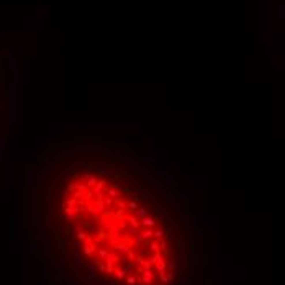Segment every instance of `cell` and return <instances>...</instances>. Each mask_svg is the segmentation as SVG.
Here are the masks:
<instances>
[{"mask_svg": "<svg viewBox=\"0 0 285 285\" xmlns=\"http://www.w3.org/2000/svg\"><path fill=\"white\" fill-rule=\"evenodd\" d=\"M95 169H97V172H100V174H107V175L112 174V170L108 169V164L103 162V161H95Z\"/></svg>", "mask_w": 285, "mask_h": 285, "instance_id": "6da1fadb", "label": "cell"}, {"mask_svg": "<svg viewBox=\"0 0 285 285\" xmlns=\"http://www.w3.org/2000/svg\"><path fill=\"white\" fill-rule=\"evenodd\" d=\"M139 224H141L142 228H154L156 226V220L153 218V216H144V218H141V221H139Z\"/></svg>", "mask_w": 285, "mask_h": 285, "instance_id": "7a4b0ae2", "label": "cell"}, {"mask_svg": "<svg viewBox=\"0 0 285 285\" xmlns=\"http://www.w3.org/2000/svg\"><path fill=\"white\" fill-rule=\"evenodd\" d=\"M180 265L182 267H187V244L185 243H182L180 244Z\"/></svg>", "mask_w": 285, "mask_h": 285, "instance_id": "3957f363", "label": "cell"}, {"mask_svg": "<svg viewBox=\"0 0 285 285\" xmlns=\"http://www.w3.org/2000/svg\"><path fill=\"white\" fill-rule=\"evenodd\" d=\"M141 279H142V284L151 285V282L154 280V272H151L149 269H146V270H144V272L141 274Z\"/></svg>", "mask_w": 285, "mask_h": 285, "instance_id": "277c9868", "label": "cell"}, {"mask_svg": "<svg viewBox=\"0 0 285 285\" xmlns=\"http://www.w3.org/2000/svg\"><path fill=\"white\" fill-rule=\"evenodd\" d=\"M180 194H183L182 195L183 200H188L190 203L194 202V190H192V188H182V190H180Z\"/></svg>", "mask_w": 285, "mask_h": 285, "instance_id": "5b68a950", "label": "cell"}, {"mask_svg": "<svg viewBox=\"0 0 285 285\" xmlns=\"http://www.w3.org/2000/svg\"><path fill=\"white\" fill-rule=\"evenodd\" d=\"M126 221L130 223V226H131V228H139V226H141V224H139V220H138L134 215H128Z\"/></svg>", "mask_w": 285, "mask_h": 285, "instance_id": "8992f818", "label": "cell"}, {"mask_svg": "<svg viewBox=\"0 0 285 285\" xmlns=\"http://www.w3.org/2000/svg\"><path fill=\"white\" fill-rule=\"evenodd\" d=\"M146 215H148V208H146V207H138V208L134 210V216H136L138 220L144 218Z\"/></svg>", "mask_w": 285, "mask_h": 285, "instance_id": "52a82bcc", "label": "cell"}, {"mask_svg": "<svg viewBox=\"0 0 285 285\" xmlns=\"http://www.w3.org/2000/svg\"><path fill=\"white\" fill-rule=\"evenodd\" d=\"M153 231L154 229L153 228H144V231H141V238H142V241H148V239H153Z\"/></svg>", "mask_w": 285, "mask_h": 285, "instance_id": "ba28073f", "label": "cell"}, {"mask_svg": "<svg viewBox=\"0 0 285 285\" xmlns=\"http://www.w3.org/2000/svg\"><path fill=\"white\" fill-rule=\"evenodd\" d=\"M105 194L110 195V198H118V197H120V192H118L117 188H113V187H107L105 188Z\"/></svg>", "mask_w": 285, "mask_h": 285, "instance_id": "9c48e42d", "label": "cell"}, {"mask_svg": "<svg viewBox=\"0 0 285 285\" xmlns=\"http://www.w3.org/2000/svg\"><path fill=\"white\" fill-rule=\"evenodd\" d=\"M164 234H166V233H164V229L162 228H158V229H156V231H153V238H154V239H164Z\"/></svg>", "mask_w": 285, "mask_h": 285, "instance_id": "30bf717a", "label": "cell"}, {"mask_svg": "<svg viewBox=\"0 0 285 285\" xmlns=\"http://www.w3.org/2000/svg\"><path fill=\"white\" fill-rule=\"evenodd\" d=\"M113 274H115L117 280H123L125 277H126V272H125V269H115V270H113Z\"/></svg>", "mask_w": 285, "mask_h": 285, "instance_id": "8fae6325", "label": "cell"}, {"mask_svg": "<svg viewBox=\"0 0 285 285\" xmlns=\"http://www.w3.org/2000/svg\"><path fill=\"white\" fill-rule=\"evenodd\" d=\"M156 269H158L159 272H166L167 265H166V260H164V257H162L161 260H158V262H156Z\"/></svg>", "mask_w": 285, "mask_h": 285, "instance_id": "7c38bea8", "label": "cell"}, {"mask_svg": "<svg viewBox=\"0 0 285 285\" xmlns=\"http://www.w3.org/2000/svg\"><path fill=\"white\" fill-rule=\"evenodd\" d=\"M158 174L161 175H167V162H161L158 166Z\"/></svg>", "mask_w": 285, "mask_h": 285, "instance_id": "4fadbf2b", "label": "cell"}, {"mask_svg": "<svg viewBox=\"0 0 285 285\" xmlns=\"http://www.w3.org/2000/svg\"><path fill=\"white\" fill-rule=\"evenodd\" d=\"M97 182H98V179L95 177L93 174H90V177L87 180V185H89V187H93V185H97Z\"/></svg>", "mask_w": 285, "mask_h": 285, "instance_id": "5bb4252c", "label": "cell"}, {"mask_svg": "<svg viewBox=\"0 0 285 285\" xmlns=\"http://www.w3.org/2000/svg\"><path fill=\"white\" fill-rule=\"evenodd\" d=\"M202 238H203V229H200L198 224H195V239L198 241V239H202Z\"/></svg>", "mask_w": 285, "mask_h": 285, "instance_id": "9a60e30c", "label": "cell"}, {"mask_svg": "<svg viewBox=\"0 0 285 285\" xmlns=\"http://www.w3.org/2000/svg\"><path fill=\"white\" fill-rule=\"evenodd\" d=\"M74 265H76V269H82V267H84V260H82L80 256L74 259Z\"/></svg>", "mask_w": 285, "mask_h": 285, "instance_id": "2e32d148", "label": "cell"}, {"mask_svg": "<svg viewBox=\"0 0 285 285\" xmlns=\"http://www.w3.org/2000/svg\"><path fill=\"white\" fill-rule=\"evenodd\" d=\"M126 208L130 210V211H134V210L138 208V202H134V200H131V202H128V203H126Z\"/></svg>", "mask_w": 285, "mask_h": 285, "instance_id": "e0dca14e", "label": "cell"}, {"mask_svg": "<svg viewBox=\"0 0 285 285\" xmlns=\"http://www.w3.org/2000/svg\"><path fill=\"white\" fill-rule=\"evenodd\" d=\"M159 215H161V216H162V220L166 221V220H167V215H169L167 207H162V208H159Z\"/></svg>", "mask_w": 285, "mask_h": 285, "instance_id": "ac0fdd59", "label": "cell"}, {"mask_svg": "<svg viewBox=\"0 0 285 285\" xmlns=\"http://www.w3.org/2000/svg\"><path fill=\"white\" fill-rule=\"evenodd\" d=\"M166 265H167V269H169V270H172V269H175V267H177V262L170 259L169 262H166Z\"/></svg>", "mask_w": 285, "mask_h": 285, "instance_id": "d6986e66", "label": "cell"}, {"mask_svg": "<svg viewBox=\"0 0 285 285\" xmlns=\"http://www.w3.org/2000/svg\"><path fill=\"white\" fill-rule=\"evenodd\" d=\"M76 236H77V239H79V241H84V239H85V236H87V233L84 231V229H82V231L76 233Z\"/></svg>", "mask_w": 285, "mask_h": 285, "instance_id": "ffe728a7", "label": "cell"}, {"mask_svg": "<svg viewBox=\"0 0 285 285\" xmlns=\"http://www.w3.org/2000/svg\"><path fill=\"white\" fill-rule=\"evenodd\" d=\"M126 284L128 285H136V277H134V275H130L126 279Z\"/></svg>", "mask_w": 285, "mask_h": 285, "instance_id": "44dd1931", "label": "cell"}, {"mask_svg": "<svg viewBox=\"0 0 285 285\" xmlns=\"http://www.w3.org/2000/svg\"><path fill=\"white\" fill-rule=\"evenodd\" d=\"M103 205H105V207H112V205H113V200L110 198V197H105V198H103Z\"/></svg>", "mask_w": 285, "mask_h": 285, "instance_id": "7402d4cb", "label": "cell"}, {"mask_svg": "<svg viewBox=\"0 0 285 285\" xmlns=\"http://www.w3.org/2000/svg\"><path fill=\"white\" fill-rule=\"evenodd\" d=\"M84 243H85V244H92V243H93V236H92V234H87Z\"/></svg>", "mask_w": 285, "mask_h": 285, "instance_id": "603a6c76", "label": "cell"}, {"mask_svg": "<svg viewBox=\"0 0 285 285\" xmlns=\"http://www.w3.org/2000/svg\"><path fill=\"white\" fill-rule=\"evenodd\" d=\"M126 254H128V259H130L128 262H131V260L134 259V251H133V249H130V251L126 252Z\"/></svg>", "mask_w": 285, "mask_h": 285, "instance_id": "cb8c5ba5", "label": "cell"}, {"mask_svg": "<svg viewBox=\"0 0 285 285\" xmlns=\"http://www.w3.org/2000/svg\"><path fill=\"white\" fill-rule=\"evenodd\" d=\"M174 183H175V182H174V177H172V175H167V185H169V187H174Z\"/></svg>", "mask_w": 285, "mask_h": 285, "instance_id": "d4e9b609", "label": "cell"}, {"mask_svg": "<svg viewBox=\"0 0 285 285\" xmlns=\"http://www.w3.org/2000/svg\"><path fill=\"white\" fill-rule=\"evenodd\" d=\"M74 229H76V233H79V231H82V229H84V224H82V223H77Z\"/></svg>", "mask_w": 285, "mask_h": 285, "instance_id": "484cf974", "label": "cell"}, {"mask_svg": "<svg viewBox=\"0 0 285 285\" xmlns=\"http://www.w3.org/2000/svg\"><path fill=\"white\" fill-rule=\"evenodd\" d=\"M89 177H90V174H84V175H82V182H87Z\"/></svg>", "mask_w": 285, "mask_h": 285, "instance_id": "4316f807", "label": "cell"}, {"mask_svg": "<svg viewBox=\"0 0 285 285\" xmlns=\"http://www.w3.org/2000/svg\"><path fill=\"white\" fill-rule=\"evenodd\" d=\"M154 159L153 158H148V156H144V162H153Z\"/></svg>", "mask_w": 285, "mask_h": 285, "instance_id": "83f0119b", "label": "cell"}]
</instances>
